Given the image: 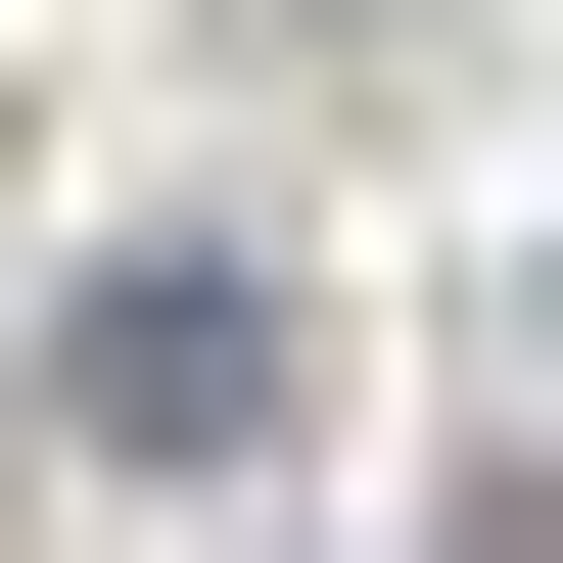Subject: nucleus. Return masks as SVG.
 <instances>
[{
    "mask_svg": "<svg viewBox=\"0 0 563 563\" xmlns=\"http://www.w3.org/2000/svg\"><path fill=\"white\" fill-rule=\"evenodd\" d=\"M47 422H95V470H235V422H282V282H235V235H141L95 329H47Z\"/></svg>",
    "mask_w": 563,
    "mask_h": 563,
    "instance_id": "nucleus-1",
    "label": "nucleus"
}]
</instances>
